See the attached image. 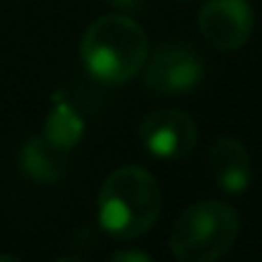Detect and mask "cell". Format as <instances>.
Returning a JSON list of instances; mask_svg holds the SVG:
<instances>
[{"label": "cell", "instance_id": "8fae6325", "mask_svg": "<svg viewBox=\"0 0 262 262\" xmlns=\"http://www.w3.org/2000/svg\"><path fill=\"white\" fill-rule=\"evenodd\" d=\"M145 0H110V5H115L117 10H138L143 8Z\"/></svg>", "mask_w": 262, "mask_h": 262}, {"label": "cell", "instance_id": "30bf717a", "mask_svg": "<svg viewBox=\"0 0 262 262\" xmlns=\"http://www.w3.org/2000/svg\"><path fill=\"white\" fill-rule=\"evenodd\" d=\"M107 262H153L145 252H138V250H122V252H115L110 255Z\"/></svg>", "mask_w": 262, "mask_h": 262}, {"label": "cell", "instance_id": "7c38bea8", "mask_svg": "<svg viewBox=\"0 0 262 262\" xmlns=\"http://www.w3.org/2000/svg\"><path fill=\"white\" fill-rule=\"evenodd\" d=\"M0 262H20L15 255H0Z\"/></svg>", "mask_w": 262, "mask_h": 262}, {"label": "cell", "instance_id": "5b68a950", "mask_svg": "<svg viewBox=\"0 0 262 262\" xmlns=\"http://www.w3.org/2000/svg\"><path fill=\"white\" fill-rule=\"evenodd\" d=\"M199 130L191 115L181 110H156L140 122V143L163 161H178L196 148Z\"/></svg>", "mask_w": 262, "mask_h": 262}, {"label": "cell", "instance_id": "8992f818", "mask_svg": "<svg viewBox=\"0 0 262 262\" xmlns=\"http://www.w3.org/2000/svg\"><path fill=\"white\" fill-rule=\"evenodd\" d=\"M255 13L247 0H209L199 13V31L216 51H237L247 43Z\"/></svg>", "mask_w": 262, "mask_h": 262}, {"label": "cell", "instance_id": "277c9868", "mask_svg": "<svg viewBox=\"0 0 262 262\" xmlns=\"http://www.w3.org/2000/svg\"><path fill=\"white\" fill-rule=\"evenodd\" d=\"M204 77V64L199 54L186 43H166L161 46L145 69V87L156 94H183L191 92Z\"/></svg>", "mask_w": 262, "mask_h": 262}, {"label": "cell", "instance_id": "6da1fadb", "mask_svg": "<svg viewBox=\"0 0 262 262\" xmlns=\"http://www.w3.org/2000/svg\"><path fill=\"white\" fill-rule=\"evenodd\" d=\"M161 214V186L145 168L122 166L104 178L97 196V216L115 239L145 234Z\"/></svg>", "mask_w": 262, "mask_h": 262}, {"label": "cell", "instance_id": "7a4b0ae2", "mask_svg": "<svg viewBox=\"0 0 262 262\" xmlns=\"http://www.w3.org/2000/svg\"><path fill=\"white\" fill-rule=\"evenodd\" d=\"M148 59V36L127 15L112 13L97 18L82 38V61L87 72L104 84L130 82Z\"/></svg>", "mask_w": 262, "mask_h": 262}, {"label": "cell", "instance_id": "9c48e42d", "mask_svg": "<svg viewBox=\"0 0 262 262\" xmlns=\"http://www.w3.org/2000/svg\"><path fill=\"white\" fill-rule=\"evenodd\" d=\"M43 135L54 145H59L64 150H72L82 140V135H84V122H82V117L77 115V110L67 99H59L54 104V110L49 112Z\"/></svg>", "mask_w": 262, "mask_h": 262}, {"label": "cell", "instance_id": "4fadbf2b", "mask_svg": "<svg viewBox=\"0 0 262 262\" xmlns=\"http://www.w3.org/2000/svg\"><path fill=\"white\" fill-rule=\"evenodd\" d=\"M56 262H84V260H82V257H72V255H69V257H61V260H56Z\"/></svg>", "mask_w": 262, "mask_h": 262}, {"label": "cell", "instance_id": "ba28073f", "mask_svg": "<svg viewBox=\"0 0 262 262\" xmlns=\"http://www.w3.org/2000/svg\"><path fill=\"white\" fill-rule=\"evenodd\" d=\"M69 150L54 145L46 135H36L26 143L20 153V166L23 171L38 183H56L67 176L69 168Z\"/></svg>", "mask_w": 262, "mask_h": 262}, {"label": "cell", "instance_id": "52a82bcc", "mask_svg": "<svg viewBox=\"0 0 262 262\" xmlns=\"http://www.w3.org/2000/svg\"><path fill=\"white\" fill-rule=\"evenodd\" d=\"M209 171L219 188L229 193L245 191L252 178V161L247 148L234 138H219L209 150Z\"/></svg>", "mask_w": 262, "mask_h": 262}, {"label": "cell", "instance_id": "3957f363", "mask_svg": "<svg viewBox=\"0 0 262 262\" xmlns=\"http://www.w3.org/2000/svg\"><path fill=\"white\" fill-rule=\"evenodd\" d=\"M239 216L224 201H199L171 227V252L178 262H216L237 242Z\"/></svg>", "mask_w": 262, "mask_h": 262}]
</instances>
